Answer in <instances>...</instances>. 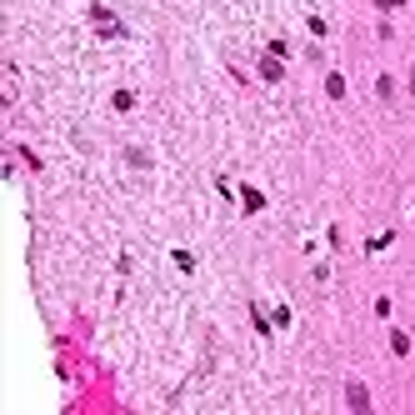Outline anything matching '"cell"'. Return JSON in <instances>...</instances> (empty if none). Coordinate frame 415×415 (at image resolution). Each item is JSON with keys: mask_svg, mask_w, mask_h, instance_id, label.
<instances>
[{"mask_svg": "<svg viewBox=\"0 0 415 415\" xmlns=\"http://www.w3.org/2000/svg\"><path fill=\"white\" fill-rule=\"evenodd\" d=\"M345 405H350V410H371V390H366L361 380H350V385H345Z\"/></svg>", "mask_w": 415, "mask_h": 415, "instance_id": "6da1fadb", "label": "cell"}, {"mask_svg": "<svg viewBox=\"0 0 415 415\" xmlns=\"http://www.w3.org/2000/svg\"><path fill=\"white\" fill-rule=\"evenodd\" d=\"M260 76H265V80H280V55H265V61H260Z\"/></svg>", "mask_w": 415, "mask_h": 415, "instance_id": "7a4b0ae2", "label": "cell"}, {"mask_svg": "<svg viewBox=\"0 0 415 415\" xmlns=\"http://www.w3.org/2000/svg\"><path fill=\"white\" fill-rule=\"evenodd\" d=\"M390 350H395V355H405V350H410V335H405V330H395V335H390Z\"/></svg>", "mask_w": 415, "mask_h": 415, "instance_id": "3957f363", "label": "cell"}, {"mask_svg": "<svg viewBox=\"0 0 415 415\" xmlns=\"http://www.w3.org/2000/svg\"><path fill=\"white\" fill-rule=\"evenodd\" d=\"M375 6H380V11H395V6H405V0H375Z\"/></svg>", "mask_w": 415, "mask_h": 415, "instance_id": "277c9868", "label": "cell"}]
</instances>
